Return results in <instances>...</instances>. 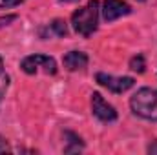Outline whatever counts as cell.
Segmentation results:
<instances>
[{"label":"cell","mask_w":157,"mask_h":155,"mask_svg":"<svg viewBox=\"0 0 157 155\" xmlns=\"http://www.w3.org/2000/svg\"><path fill=\"white\" fill-rule=\"evenodd\" d=\"M130 70L132 71H135V73H144V70H146V60H144V55L143 53H137V55H133L132 59H130Z\"/></svg>","instance_id":"8fae6325"},{"label":"cell","mask_w":157,"mask_h":155,"mask_svg":"<svg viewBox=\"0 0 157 155\" xmlns=\"http://www.w3.org/2000/svg\"><path fill=\"white\" fill-rule=\"evenodd\" d=\"M24 2L26 0H0V9H11V7H17Z\"/></svg>","instance_id":"4fadbf2b"},{"label":"cell","mask_w":157,"mask_h":155,"mask_svg":"<svg viewBox=\"0 0 157 155\" xmlns=\"http://www.w3.org/2000/svg\"><path fill=\"white\" fill-rule=\"evenodd\" d=\"M62 64L68 71H80L88 66V55L84 51H77V49L68 51L62 59Z\"/></svg>","instance_id":"ba28073f"},{"label":"cell","mask_w":157,"mask_h":155,"mask_svg":"<svg viewBox=\"0 0 157 155\" xmlns=\"http://www.w3.org/2000/svg\"><path fill=\"white\" fill-rule=\"evenodd\" d=\"M137 2H146V0H137Z\"/></svg>","instance_id":"e0dca14e"},{"label":"cell","mask_w":157,"mask_h":155,"mask_svg":"<svg viewBox=\"0 0 157 155\" xmlns=\"http://www.w3.org/2000/svg\"><path fill=\"white\" fill-rule=\"evenodd\" d=\"M20 70L26 75H37V73L57 75V62L49 55L35 53V55H28L20 60Z\"/></svg>","instance_id":"3957f363"},{"label":"cell","mask_w":157,"mask_h":155,"mask_svg":"<svg viewBox=\"0 0 157 155\" xmlns=\"http://www.w3.org/2000/svg\"><path fill=\"white\" fill-rule=\"evenodd\" d=\"M95 80H97V84H101L102 88H106L108 91H112L115 95H121V93H124L135 86L133 77H115V75L102 73V71H99L95 75Z\"/></svg>","instance_id":"5b68a950"},{"label":"cell","mask_w":157,"mask_h":155,"mask_svg":"<svg viewBox=\"0 0 157 155\" xmlns=\"http://www.w3.org/2000/svg\"><path fill=\"white\" fill-rule=\"evenodd\" d=\"M130 110L139 119L157 122V89L155 88H141L130 99Z\"/></svg>","instance_id":"7a4b0ae2"},{"label":"cell","mask_w":157,"mask_h":155,"mask_svg":"<svg viewBox=\"0 0 157 155\" xmlns=\"http://www.w3.org/2000/svg\"><path fill=\"white\" fill-rule=\"evenodd\" d=\"M6 152H9V146H7V141L0 135V153H6Z\"/></svg>","instance_id":"5bb4252c"},{"label":"cell","mask_w":157,"mask_h":155,"mask_svg":"<svg viewBox=\"0 0 157 155\" xmlns=\"http://www.w3.org/2000/svg\"><path fill=\"white\" fill-rule=\"evenodd\" d=\"M17 18H18V15H17V13L2 15V17H0V29H2V28H6V26H9V24H11V22H15Z\"/></svg>","instance_id":"7c38bea8"},{"label":"cell","mask_w":157,"mask_h":155,"mask_svg":"<svg viewBox=\"0 0 157 155\" xmlns=\"http://www.w3.org/2000/svg\"><path fill=\"white\" fill-rule=\"evenodd\" d=\"M64 141H66V146H64V153H80L84 150V141L82 137L77 135L75 131H70L66 130L64 131Z\"/></svg>","instance_id":"9c48e42d"},{"label":"cell","mask_w":157,"mask_h":155,"mask_svg":"<svg viewBox=\"0 0 157 155\" xmlns=\"http://www.w3.org/2000/svg\"><path fill=\"white\" fill-rule=\"evenodd\" d=\"M59 2H64V4H71V2H78V0H59Z\"/></svg>","instance_id":"2e32d148"},{"label":"cell","mask_w":157,"mask_h":155,"mask_svg":"<svg viewBox=\"0 0 157 155\" xmlns=\"http://www.w3.org/2000/svg\"><path fill=\"white\" fill-rule=\"evenodd\" d=\"M146 152L150 155H157V141H154L152 144H148V148H146Z\"/></svg>","instance_id":"9a60e30c"},{"label":"cell","mask_w":157,"mask_h":155,"mask_svg":"<svg viewBox=\"0 0 157 155\" xmlns=\"http://www.w3.org/2000/svg\"><path fill=\"white\" fill-rule=\"evenodd\" d=\"M91 113L93 117L99 120V122H104V124H112L117 120V110L104 100V97L99 93V91H93L91 93Z\"/></svg>","instance_id":"277c9868"},{"label":"cell","mask_w":157,"mask_h":155,"mask_svg":"<svg viewBox=\"0 0 157 155\" xmlns=\"http://www.w3.org/2000/svg\"><path fill=\"white\" fill-rule=\"evenodd\" d=\"M9 86H11V77H9V73L6 71L4 59L0 57V104H2V100H4V97H6V93H7V89H9Z\"/></svg>","instance_id":"30bf717a"},{"label":"cell","mask_w":157,"mask_h":155,"mask_svg":"<svg viewBox=\"0 0 157 155\" xmlns=\"http://www.w3.org/2000/svg\"><path fill=\"white\" fill-rule=\"evenodd\" d=\"M66 35H68V24L62 18H55L49 24L39 28V37L42 40L53 39V37H59L60 39V37H66Z\"/></svg>","instance_id":"52a82bcc"},{"label":"cell","mask_w":157,"mask_h":155,"mask_svg":"<svg viewBox=\"0 0 157 155\" xmlns=\"http://www.w3.org/2000/svg\"><path fill=\"white\" fill-rule=\"evenodd\" d=\"M132 13L130 4H126L124 0H102V7H101V15L102 18L110 24L113 20H117L121 17H126Z\"/></svg>","instance_id":"8992f818"},{"label":"cell","mask_w":157,"mask_h":155,"mask_svg":"<svg viewBox=\"0 0 157 155\" xmlns=\"http://www.w3.org/2000/svg\"><path fill=\"white\" fill-rule=\"evenodd\" d=\"M99 17H101L99 0H90L84 7H78L71 15V26L75 33H78L84 39L91 37L99 28Z\"/></svg>","instance_id":"6da1fadb"}]
</instances>
